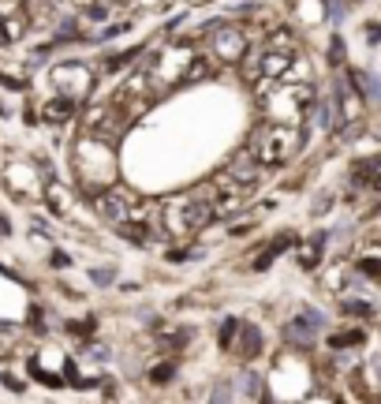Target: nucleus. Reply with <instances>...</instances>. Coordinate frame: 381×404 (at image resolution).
<instances>
[{
	"mask_svg": "<svg viewBox=\"0 0 381 404\" xmlns=\"http://www.w3.org/2000/svg\"><path fill=\"white\" fill-rule=\"evenodd\" d=\"M75 169H79V180L86 183V191H105L113 187V176H116V158H113V143L101 139V135H82L79 146H75Z\"/></svg>",
	"mask_w": 381,
	"mask_h": 404,
	"instance_id": "nucleus-1",
	"label": "nucleus"
},
{
	"mask_svg": "<svg viewBox=\"0 0 381 404\" xmlns=\"http://www.w3.org/2000/svg\"><path fill=\"white\" fill-rule=\"evenodd\" d=\"M198 60V53H194V45L187 42H172V45H165L161 49V57H157L150 68H146V75L154 79V86H172V82H180V79H187V71H191V64Z\"/></svg>",
	"mask_w": 381,
	"mask_h": 404,
	"instance_id": "nucleus-2",
	"label": "nucleus"
},
{
	"mask_svg": "<svg viewBox=\"0 0 381 404\" xmlns=\"http://www.w3.org/2000/svg\"><path fill=\"white\" fill-rule=\"evenodd\" d=\"M49 79H53V86H57V94H68L75 101H86V94L94 90V71H90V64H82V60L53 64Z\"/></svg>",
	"mask_w": 381,
	"mask_h": 404,
	"instance_id": "nucleus-3",
	"label": "nucleus"
},
{
	"mask_svg": "<svg viewBox=\"0 0 381 404\" xmlns=\"http://www.w3.org/2000/svg\"><path fill=\"white\" fill-rule=\"evenodd\" d=\"M206 34H210V49L217 53L221 64H239L250 49V38L232 23H210Z\"/></svg>",
	"mask_w": 381,
	"mask_h": 404,
	"instance_id": "nucleus-4",
	"label": "nucleus"
},
{
	"mask_svg": "<svg viewBox=\"0 0 381 404\" xmlns=\"http://www.w3.org/2000/svg\"><path fill=\"white\" fill-rule=\"evenodd\" d=\"M254 139L262 143V161L266 165L288 161L295 154V146H299V135L288 124H269V127H262V135H254Z\"/></svg>",
	"mask_w": 381,
	"mask_h": 404,
	"instance_id": "nucleus-5",
	"label": "nucleus"
},
{
	"mask_svg": "<svg viewBox=\"0 0 381 404\" xmlns=\"http://www.w3.org/2000/svg\"><path fill=\"white\" fill-rule=\"evenodd\" d=\"M75 113H79V101L68 98V94H57V98H49V101L41 105V120L49 124V127L71 124V120H75Z\"/></svg>",
	"mask_w": 381,
	"mask_h": 404,
	"instance_id": "nucleus-6",
	"label": "nucleus"
},
{
	"mask_svg": "<svg viewBox=\"0 0 381 404\" xmlns=\"http://www.w3.org/2000/svg\"><path fill=\"white\" fill-rule=\"evenodd\" d=\"M348 82L355 86V94L370 105H381V75L374 68H348Z\"/></svg>",
	"mask_w": 381,
	"mask_h": 404,
	"instance_id": "nucleus-7",
	"label": "nucleus"
},
{
	"mask_svg": "<svg viewBox=\"0 0 381 404\" xmlns=\"http://www.w3.org/2000/svg\"><path fill=\"white\" fill-rule=\"evenodd\" d=\"M228 176H232V183H254L258 176H262V158H254L250 150H243V154H236L232 158V165H228Z\"/></svg>",
	"mask_w": 381,
	"mask_h": 404,
	"instance_id": "nucleus-8",
	"label": "nucleus"
},
{
	"mask_svg": "<svg viewBox=\"0 0 381 404\" xmlns=\"http://www.w3.org/2000/svg\"><path fill=\"white\" fill-rule=\"evenodd\" d=\"M94 206H97V214L105 217V221H113V225H120V221H127V202L116 195L113 187H105V191H94Z\"/></svg>",
	"mask_w": 381,
	"mask_h": 404,
	"instance_id": "nucleus-9",
	"label": "nucleus"
},
{
	"mask_svg": "<svg viewBox=\"0 0 381 404\" xmlns=\"http://www.w3.org/2000/svg\"><path fill=\"white\" fill-rule=\"evenodd\" d=\"M295 15H299V23H306V26L325 23V19H329V0H299Z\"/></svg>",
	"mask_w": 381,
	"mask_h": 404,
	"instance_id": "nucleus-10",
	"label": "nucleus"
},
{
	"mask_svg": "<svg viewBox=\"0 0 381 404\" xmlns=\"http://www.w3.org/2000/svg\"><path fill=\"white\" fill-rule=\"evenodd\" d=\"M314 333H318V322H310L306 315H299V318H292L288 322V341H295V345H314Z\"/></svg>",
	"mask_w": 381,
	"mask_h": 404,
	"instance_id": "nucleus-11",
	"label": "nucleus"
},
{
	"mask_svg": "<svg viewBox=\"0 0 381 404\" xmlns=\"http://www.w3.org/2000/svg\"><path fill=\"white\" fill-rule=\"evenodd\" d=\"M138 57H142V45H131V49H124V53H109L105 64H101V71H105V75H116V71H124L127 64H135Z\"/></svg>",
	"mask_w": 381,
	"mask_h": 404,
	"instance_id": "nucleus-12",
	"label": "nucleus"
},
{
	"mask_svg": "<svg viewBox=\"0 0 381 404\" xmlns=\"http://www.w3.org/2000/svg\"><path fill=\"white\" fill-rule=\"evenodd\" d=\"M325 255V232H314L310 240L303 244V251L295 255V259H299V266L303 270H310V266H318V259Z\"/></svg>",
	"mask_w": 381,
	"mask_h": 404,
	"instance_id": "nucleus-13",
	"label": "nucleus"
},
{
	"mask_svg": "<svg viewBox=\"0 0 381 404\" xmlns=\"http://www.w3.org/2000/svg\"><path fill=\"white\" fill-rule=\"evenodd\" d=\"M113 12H116L113 0H90L86 8H79V15L86 23H109V19H113Z\"/></svg>",
	"mask_w": 381,
	"mask_h": 404,
	"instance_id": "nucleus-14",
	"label": "nucleus"
},
{
	"mask_svg": "<svg viewBox=\"0 0 381 404\" xmlns=\"http://www.w3.org/2000/svg\"><path fill=\"white\" fill-rule=\"evenodd\" d=\"M258 352H262V333H258L254 326H243V341H239V356H243V360H254Z\"/></svg>",
	"mask_w": 381,
	"mask_h": 404,
	"instance_id": "nucleus-15",
	"label": "nucleus"
},
{
	"mask_svg": "<svg viewBox=\"0 0 381 404\" xmlns=\"http://www.w3.org/2000/svg\"><path fill=\"white\" fill-rule=\"evenodd\" d=\"M288 244H295V240H292V236H288V232H284V236H277V240L269 244V251H266V255H258V262H254V266H258V270H266V266L273 262V259H277V255L284 251Z\"/></svg>",
	"mask_w": 381,
	"mask_h": 404,
	"instance_id": "nucleus-16",
	"label": "nucleus"
},
{
	"mask_svg": "<svg viewBox=\"0 0 381 404\" xmlns=\"http://www.w3.org/2000/svg\"><path fill=\"white\" fill-rule=\"evenodd\" d=\"M239 318H225V322H221V348H232L236 345V333H239Z\"/></svg>",
	"mask_w": 381,
	"mask_h": 404,
	"instance_id": "nucleus-17",
	"label": "nucleus"
},
{
	"mask_svg": "<svg viewBox=\"0 0 381 404\" xmlns=\"http://www.w3.org/2000/svg\"><path fill=\"white\" fill-rule=\"evenodd\" d=\"M355 270H359V273H370V277H374V281L381 284V259H370V255H359V259H355Z\"/></svg>",
	"mask_w": 381,
	"mask_h": 404,
	"instance_id": "nucleus-18",
	"label": "nucleus"
},
{
	"mask_svg": "<svg viewBox=\"0 0 381 404\" xmlns=\"http://www.w3.org/2000/svg\"><path fill=\"white\" fill-rule=\"evenodd\" d=\"M329 68H344V38L340 34L329 38Z\"/></svg>",
	"mask_w": 381,
	"mask_h": 404,
	"instance_id": "nucleus-19",
	"label": "nucleus"
},
{
	"mask_svg": "<svg viewBox=\"0 0 381 404\" xmlns=\"http://www.w3.org/2000/svg\"><path fill=\"white\" fill-rule=\"evenodd\" d=\"M362 38H366L370 49H378V45H381V23L378 19H366V23H362Z\"/></svg>",
	"mask_w": 381,
	"mask_h": 404,
	"instance_id": "nucleus-20",
	"label": "nucleus"
},
{
	"mask_svg": "<svg viewBox=\"0 0 381 404\" xmlns=\"http://www.w3.org/2000/svg\"><path fill=\"white\" fill-rule=\"evenodd\" d=\"M333 348H348V345H362V333H359V329H348V333H337V337H333V341H329Z\"/></svg>",
	"mask_w": 381,
	"mask_h": 404,
	"instance_id": "nucleus-21",
	"label": "nucleus"
},
{
	"mask_svg": "<svg viewBox=\"0 0 381 404\" xmlns=\"http://www.w3.org/2000/svg\"><path fill=\"white\" fill-rule=\"evenodd\" d=\"M127 30H131V23H113V26H105V30H101L94 42H109V38H120V34H127Z\"/></svg>",
	"mask_w": 381,
	"mask_h": 404,
	"instance_id": "nucleus-22",
	"label": "nucleus"
},
{
	"mask_svg": "<svg viewBox=\"0 0 381 404\" xmlns=\"http://www.w3.org/2000/svg\"><path fill=\"white\" fill-rule=\"evenodd\" d=\"M344 315H359V318H366V315H370V303H366V300H348V303H344Z\"/></svg>",
	"mask_w": 381,
	"mask_h": 404,
	"instance_id": "nucleus-23",
	"label": "nucleus"
},
{
	"mask_svg": "<svg viewBox=\"0 0 381 404\" xmlns=\"http://www.w3.org/2000/svg\"><path fill=\"white\" fill-rule=\"evenodd\" d=\"M348 19V4L344 0H329V23H344Z\"/></svg>",
	"mask_w": 381,
	"mask_h": 404,
	"instance_id": "nucleus-24",
	"label": "nucleus"
},
{
	"mask_svg": "<svg viewBox=\"0 0 381 404\" xmlns=\"http://www.w3.org/2000/svg\"><path fill=\"white\" fill-rule=\"evenodd\" d=\"M172 374H176V363H157V371L150 374V378H154V382H169Z\"/></svg>",
	"mask_w": 381,
	"mask_h": 404,
	"instance_id": "nucleus-25",
	"label": "nucleus"
},
{
	"mask_svg": "<svg viewBox=\"0 0 381 404\" xmlns=\"http://www.w3.org/2000/svg\"><path fill=\"white\" fill-rule=\"evenodd\" d=\"M210 404H232V389L228 385H217V389H213V401Z\"/></svg>",
	"mask_w": 381,
	"mask_h": 404,
	"instance_id": "nucleus-26",
	"label": "nucleus"
},
{
	"mask_svg": "<svg viewBox=\"0 0 381 404\" xmlns=\"http://www.w3.org/2000/svg\"><path fill=\"white\" fill-rule=\"evenodd\" d=\"M90 277H94V284H109V281H113V270H94Z\"/></svg>",
	"mask_w": 381,
	"mask_h": 404,
	"instance_id": "nucleus-27",
	"label": "nucleus"
},
{
	"mask_svg": "<svg viewBox=\"0 0 381 404\" xmlns=\"http://www.w3.org/2000/svg\"><path fill=\"white\" fill-rule=\"evenodd\" d=\"M243 389H247V393L258 389V378H254V374H243Z\"/></svg>",
	"mask_w": 381,
	"mask_h": 404,
	"instance_id": "nucleus-28",
	"label": "nucleus"
},
{
	"mask_svg": "<svg viewBox=\"0 0 381 404\" xmlns=\"http://www.w3.org/2000/svg\"><path fill=\"white\" fill-rule=\"evenodd\" d=\"M262 404H273V397H262Z\"/></svg>",
	"mask_w": 381,
	"mask_h": 404,
	"instance_id": "nucleus-29",
	"label": "nucleus"
}]
</instances>
